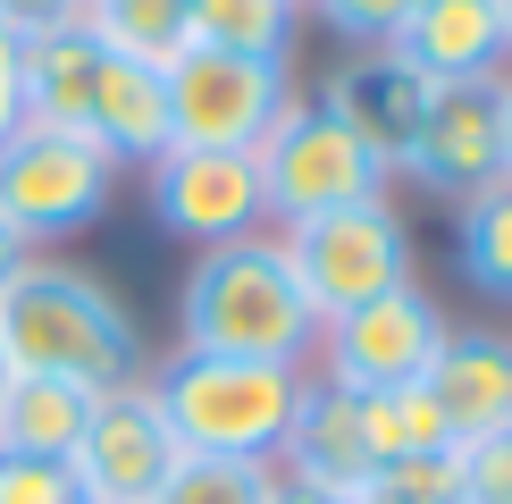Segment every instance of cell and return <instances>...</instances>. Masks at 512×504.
<instances>
[{
	"instance_id": "f546056e",
	"label": "cell",
	"mask_w": 512,
	"mask_h": 504,
	"mask_svg": "<svg viewBox=\"0 0 512 504\" xmlns=\"http://www.w3.org/2000/svg\"><path fill=\"white\" fill-rule=\"evenodd\" d=\"M17 261H26V236H17V227H9V219H0V286H9V278H17Z\"/></svg>"
},
{
	"instance_id": "8fae6325",
	"label": "cell",
	"mask_w": 512,
	"mask_h": 504,
	"mask_svg": "<svg viewBox=\"0 0 512 504\" xmlns=\"http://www.w3.org/2000/svg\"><path fill=\"white\" fill-rule=\"evenodd\" d=\"M403 177L429 185L437 202H471L479 185H496L504 177V76H487V84H437L429 118H420V135H412Z\"/></svg>"
},
{
	"instance_id": "30bf717a",
	"label": "cell",
	"mask_w": 512,
	"mask_h": 504,
	"mask_svg": "<svg viewBox=\"0 0 512 504\" xmlns=\"http://www.w3.org/2000/svg\"><path fill=\"white\" fill-rule=\"evenodd\" d=\"M152 219L168 227V236H185L194 252L269 227L252 152H194V143H168V152L152 160Z\"/></svg>"
},
{
	"instance_id": "484cf974",
	"label": "cell",
	"mask_w": 512,
	"mask_h": 504,
	"mask_svg": "<svg viewBox=\"0 0 512 504\" xmlns=\"http://www.w3.org/2000/svg\"><path fill=\"white\" fill-rule=\"evenodd\" d=\"M0 504H84L68 462H26V454H0Z\"/></svg>"
},
{
	"instance_id": "ba28073f",
	"label": "cell",
	"mask_w": 512,
	"mask_h": 504,
	"mask_svg": "<svg viewBox=\"0 0 512 504\" xmlns=\"http://www.w3.org/2000/svg\"><path fill=\"white\" fill-rule=\"evenodd\" d=\"M445 345V311L420 286H395L378 303L345 311V320L319 328V387L336 395H387V387H420Z\"/></svg>"
},
{
	"instance_id": "83f0119b",
	"label": "cell",
	"mask_w": 512,
	"mask_h": 504,
	"mask_svg": "<svg viewBox=\"0 0 512 504\" xmlns=\"http://www.w3.org/2000/svg\"><path fill=\"white\" fill-rule=\"evenodd\" d=\"M68 9H76V0H0V26L26 42V34H42V26H68Z\"/></svg>"
},
{
	"instance_id": "d6986e66",
	"label": "cell",
	"mask_w": 512,
	"mask_h": 504,
	"mask_svg": "<svg viewBox=\"0 0 512 504\" xmlns=\"http://www.w3.org/2000/svg\"><path fill=\"white\" fill-rule=\"evenodd\" d=\"M68 17L110 59H135V68H160V76L194 51V0H76Z\"/></svg>"
},
{
	"instance_id": "4316f807",
	"label": "cell",
	"mask_w": 512,
	"mask_h": 504,
	"mask_svg": "<svg viewBox=\"0 0 512 504\" xmlns=\"http://www.w3.org/2000/svg\"><path fill=\"white\" fill-rule=\"evenodd\" d=\"M462 504H512V429L462 454Z\"/></svg>"
},
{
	"instance_id": "e0dca14e",
	"label": "cell",
	"mask_w": 512,
	"mask_h": 504,
	"mask_svg": "<svg viewBox=\"0 0 512 504\" xmlns=\"http://www.w3.org/2000/svg\"><path fill=\"white\" fill-rule=\"evenodd\" d=\"M84 135H93L118 168H126V160L152 168V160L168 152V76H160V68H135V59H101Z\"/></svg>"
},
{
	"instance_id": "ac0fdd59",
	"label": "cell",
	"mask_w": 512,
	"mask_h": 504,
	"mask_svg": "<svg viewBox=\"0 0 512 504\" xmlns=\"http://www.w3.org/2000/svg\"><path fill=\"white\" fill-rule=\"evenodd\" d=\"M84 420H93V387L9 370V387H0V454L68 462V454H76V437H84Z\"/></svg>"
},
{
	"instance_id": "836d02e7",
	"label": "cell",
	"mask_w": 512,
	"mask_h": 504,
	"mask_svg": "<svg viewBox=\"0 0 512 504\" xmlns=\"http://www.w3.org/2000/svg\"><path fill=\"white\" fill-rule=\"evenodd\" d=\"M0 387H9V362H0Z\"/></svg>"
},
{
	"instance_id": "7402d4cb",
	"label": "cell",
	"mask_w": 512,
	"mask_h": 504,
	"mask_svg": "<svg viewBox=\"0 0 512 504\" xmlns=\"http://www.w3.org/2000/svg\"><path fill=\"white\" fill-rule=\"evenodd\" d=\"M152 504H286L277 462H227V454H177Z\"/></svg>"
},
{
	"instance_id": "4dcf8cb0",
	"label": "cell",
	"mask_w": 512,
	"mask_h": 504,
	"mask_svg": "<svg viewBox=\"0 0 512 504\" xmlns=\"http://www.w3.org/2000/svg\"><path fill=\"white\" fill-rule=\"evenodd\" d=\"M504 177H512V76H504Z\"/></svg>"
},
{
	"instance_id": "7a4b0ae2",
	"label": "cell",
	"mask_w": 512,
	"mask_h": 504,
	"mask_svg": "<svg viewBox=\"0 0 512 504\" xmlns=\"http://www.w3.org/2000/svg\"><path fill=\"white\" fill-rule=\"evenodd\" d=\"M319 345V320L303 303L277 227H252L236 244L194 252L177 286V353H227V362H294L303 370Z\"/></svg>"
},
{
	"instance_id": "44dd1931",
	"label": "cell",
	"mask_w": 512,
	"mask_h": 504,
	"mask_svg": "<svg viewBox=\"0 0 512 504\" xmlns=\"http://www.w3.org/2000/svg\"><path fill=\"white\" fill-rule=\"evenodd\" d=\"M294 17L303 0H194V42L244 59H294Z\"/></svg>"
},
{
	"instance_id": "7c38bea8",
	"label": "cell",
	"mask_w": 512,
	"mask_h": 504,
	"mask_svg": "<svg viewBox=\"0 0 512 504\" xmlns=\"http://www.w3.org/2000/svg\"><path fill=\"white\" fill-rule=\"evenodd\" d=\"M328 101L336 118H345V135L370 152L387 177H403V160H412V135H420V118H429V84H420L403 59L378 42V51H353L345 68L328 76Z\"/></svg>"
},
{
	"instance_id": "d4e9b609",
	"label": "cell",
	"mask_w": 512,
	"mask_h": 504,
	"mask_svg": "<svg viewBox=\"0 0 512 504\" xmlns=\"http://www.w3.org/2000/svg\"><path fill=\"white\" fill-rule=\"evenodd\" d=\"M303 9H319V26L345 34L353 51H378V42H395V26L412 17V0H303Z\"/></svg>"
},
{
	"instance_id": "8992f818",
	"label": "cell",
	"mask_w": 512,
	"mask_h": 504,
	"mask_svg": "<svg viewBox=\"0 0 512 504\" xmlns=\"http://www.w3.org/2000/svg\"><path fill=\"white\" fill-rule=\"evenodd\" d=\"M252 168H261V210H269L277 227L387 194V168L361 152V143L345 135V118H336L328 101H311V93H294L286 118L252 143Z\"/></svg>"
},
{
	"instance_id": "5b68a950",
	"label": "cell",
	"mask_w": 512,
	"mask_h": 504,
	"mask_svg": "<svg viewBox=\"0 0 512 504\" xmlns=\"http://www.w3.org/2000/svg\"><path fill=\"white\" fill-rule=\"evenodd\" d=\"M110 185H118V160L93 135H76V126L17 118L0 135V219L26 236V252L93 227L110 210Z\"/></svg>"
},
{
	"instance_id": "52a82bcc",
	"label": "cell",
	"mask_w": 512,
	"mask_h": 504,
	"mask_svg": "<svg viewBox=\"0 0 512 504\" xmlns=\"http://www.w3.org/2000/svg\"><path fill=\"white\" fill-rule=\"evenodd\" d=\"M294 101V59H244V51H194L168 68V143L194 152H252Z\"/></svg>"
},
{
	"instance_id": "277c9868",
	"label": "cell",
	"mask_w": 512,
	"mask_h": 504,
	"mask_svg": "<svg viewBox=\"0 0 512 504\" xmlns=\"http://www.w3.org/2000/svg\"><path fill=\"white\" fill-rule=\"evenodd\" d=\"M277 244H286L294 278H303V303L311 320H345V311L378 303V294L412 286V227L395 219V202H353V210H319V219H294L277 227Z\"/></svg>"
},
{
	"instance_id": "f1b7e54d",
	"label": "cell",
	"mask_w": 512,
	"mask_h": 504,
	"mask_svg": "<svg viewBox=\"0 0 512 504\" xmlns=\"http://www.w3.org/2000/svg\"><path fill=\"white\" fill-rule=\"evenodd\" d=\"M17 51H26V42L0 26V135H9V126L26 118V101H17Z\"/></svg>"
},
{
	"instance_id": "cb8c5ba5",
	"label": "cell",
	"mask_w": 512,
	"mask_h": 504,
	"mask_svg": "<svg viewBox=\"0 0 512 504\" xmlns=\"http://www.w3.org/2000/svg\"><path fill=\"white\" fill-rule=\"evenodd\" d=\"M353 504H462V454H412L378 462V479Z\"/></svg>"
},
{
	"instance_id": "5bb4252c",
	"label": "cell",
	"mask_w": 512,
	"mask_h": 504,
	"mask_svg": "<svg viewBox=\"0 0 512 504\" xmlns=\"http://www.w3.org/2000/svg\"><path fill=\"white\" fill-rule=\"evenodd\" d=\"M277 479H286L294 496H328V504H353L361 488L378 479V454L370 437H361V404L336 387H303V412H294L286 446H277Z\"/></svg>"
},
{
	"instance_id": "2e32d148",
	"label": "cell",
	"mask_w": 512,
	"mask_h": 504,
	"mask_svg": "<svg viewBox=\"0 0 512 504\" xmlns=\"http://www.w3.org/2000/svg\"><path fill=\"white\" fill-rule=\"evenodd\" d=\"M101 42L76 26H42L26 34V51H17V101H26L34 126H76L84 135V110H93V76H101Z\"/></svg>"
},
{
	"instance_id": "3957f363",
	"label": "cell",
	"mask_w": 512,
	"mask_h": 504,
	"mask_svg": "<svg viewBox=\"0 0 512 504\" xmlns=\"http://www.w3.org/2000/svg\"><path fill=\"white\" fill-rule=\"evenodd\" d=\"M311 370L294 362H227V353H177L152 395L168 412L185 454H227V462H277L294 412H303Z\"/></svg>"
},
{
	"instance_id": "603a6c76",
	"label": "cell",
	"mask_w": 512,
	"mask_h": 504,
	"mask_svg": "<svg viewBox=\"0 0 512 504\" xmlns=\"http://www.w3.org/2000/svg\"><path fill=\"white\" fill-rule=\"evenodd\" d=\"M361 404V437L378 462H412V454H454L445 446V420L429 404V387H387V395H353Z\"/></svg>"
},
{
	"instance_id": "9c48e42d",
	"label": "cell",
	"mask_w": 512,
	"mask_h": 504,
	"mask_svg": "<svg viewBox=\"0 0 512 504\" xmlns=\"http://www.w3.org/2000/svg\"><path fill=\"white\" fill-rule=\"evenodd\" d=\"M177 429H168L152 378H126V387L93 395V420H84L76 454H68V479L84 504H152L160 479L177 471Z\"/></svg>"
},
{
	"instance_id": "d6a6232c",
	"label": "cell",
	"mask_w": 512,
	"mask_h": 504,
	"mask_svg": "<svg viewBox=\"0 0 512 504\" xmlns=\"http://www.w3.org/2000/svg\"><path fill=\"white\" fill-rule=\"evenodd\" d=\"M286 504H328V496H294V488H286Z\"/></svg>"
},
{
	"instance_id": "ffe728a7",
	"label": "cell",
	"mask_w": 512,
	"mask_h": 504,
	"mask_svg": "<svg viewBox=\"0 0 512 504\" xmlns=\"http://www.w3.org/2000/svg\"><path fill=\"white\" fill-rule=\"evenodd\" d=\"M454 261L479 294L512 303V177L479 185L471 202H454Z\"/></svg>"
},
{
	"instance_id": "4fadbf2b",
	"label": "cell",
	"mask_w": 512,
	"mask_h": 504,
	"mask_svg": "<svg viewBox=\"0 0 512 504\" xmlns=\"http://www.w3.org/2000/svg\"><path fill=\"white\" fill-rule=\"evenodd\" d=\"M429 404L445 420V446L471 454L496 429H512V336L496 328H445L437 362H429Z\"/></svg>"
},
{
	"instance_id": "1f68e13d",
	"label": "cell",
	"mask_w": 512,
	"mask_h": 504,
	"mask_svg": "<svg viewBox=\"0 0 512 504\" xmlns=\"http://www.w3.org/2000/svg\"><path fill=\"white\" fill-rule=\"evenodd\" d=\"M496 26H504V51H512V0H496Z\"/></svg>"
},
{
	"instance_id": "9a60e30c",
	"label": "cell",
	"mask_w": 512,
	"mask_h": 504,
	"mask_svg": "<svg viewBox=\"0 0 512 504\" xmlns=\"http://www.w3.org/2000/svg\"><path fill=\"white\" fill-rule=\"evenodd\" d=\"M387 51L412 68L420 84H487L504 76V26H496V0H412V17L395 26Z\"/></svg>"
},
{
	"instance_id": "6da1fadb",
	"label": "cell",
	"mask_w": 512,
	"mask_h": 504,
	"mask_svg": "<svg viewBox=\"0 0 512 504\" xmlns=\"http://www.w3.org/2000/svg\"><path fill=\"white\" fill-rule=\"evenodd\" d=\"M0 362L26 378H68V387L110 395L143 378V328L93 269L26 252L17 278L0 286Z\"/></svg>"
}]
</instances>
